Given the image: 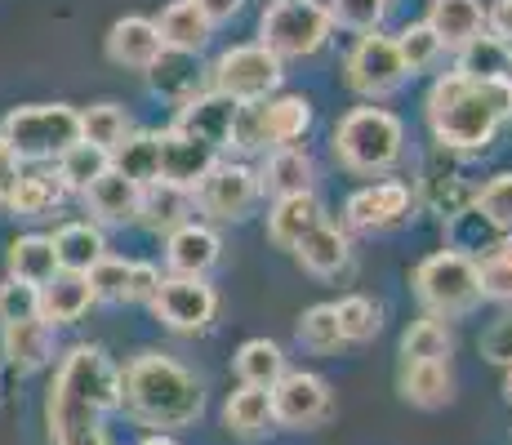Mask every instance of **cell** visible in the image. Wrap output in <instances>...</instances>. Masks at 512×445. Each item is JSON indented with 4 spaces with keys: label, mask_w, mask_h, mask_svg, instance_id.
Instances as JSON below:
<instances>
[{
    "label": "cell",
    "mask_w": 512,
    "mask_h": 445,
    "mask_svg": "<svg viewBox=\"0 0 512 445\" xmlns=\"http://www.w3.org/2000/svg\"><path fill=\"white\" fill-rule=\"evenodd\" d=\"M0 352H5V361L14 365L18 374L45 370V365L54 361V325H45L41 316L0 325Z\"/></svg>",
    "instance_id": "24"
},
{
    "label": "cell",
    "mask_w": 512,
    "mask_h": 445,
    "mask_svg": "<svg viewBox=\"0 0 512 445\" xmlns=\"http://www.w3.org/2000/svg\"><path fill=\"white\" fill-rule=\"evenodd\" d=\"M121 410V365L103 348H72L58 361L54 388H49V441L54 445H81L103 437V419Z\"/></svg>",
    "instance_id": "1"
},
{
    "label": "cell",
    "mask_w": 512,
    "mask_h": 445,
    "mask_svg": "<svg viewBox=\"0 0 512 445\" xmlns=\"http://www.w3.org/2000/svg\"><path fill=\"white\" fill-rule=\"evenodd\" d=\"M81 445H112V441H107V432H103V437H90V441H81Z\"/></svg>",
    "instance_id": "58"
},
{
    "label": "cell",
    "mask_w": 512,
    "mask_h": 445,
    "mask_svg": "<svg viewBox=\"0 0 512 445\" xmlns=\"http://www.w3.org/2000/svg\"><path fill=\"white\" fill-rule=\"evenodd\" d=\"M299 343L312 356H334L343 348V334H339V316H334V303H317L299 316Z\"/></svg>",
    "instance_id": "43"
},
{
    "label": "cell",
    "mask_w": 512,
    "mask_h": 445,
    "mask_svg": "<svg viewBox=\"0 0 512 445\" xmlns=\"http://www.w3.org/2000/svg\"><path fill=\"white\" fill-rule=\"evenodd\" d=\"M486 36H495L499 45L512 49V0H495V5H486Z\"/></svg>",
    "instance_id": "52"
},
{
    "label": "cell",
    "mask_w": 512,
    "mask_h": 445,
    "mask_svg": "<svg viewBox=\"0 0 512 445\" xmlns=\"http://www.w3.org/2000/svg\"><path fill=\"white\" fill-rule=\"evenodd\" d=\"M388 5H392V0H330L326 14H330L334 27H343V32L370 36V32H379V27H383Z\"/></svg>",
    "instance_id": "46"
},
{
    "label": "cell",
    "mask_w": 512,
    "mask_h": 445,
    "mask_svg": "<svg viewBox=\"0 0 512 445\" xmlns=\"http://www.w3.org/2000/svg\"><path fill=\"white\" fill-rule=\"evenodd\" d=\"M504 397H508V405H512V365L504 370Z\"/></svg>",
    "instance_id": "56"
},
{
    "label": "cell",
    "mask_w": 512,
    "mask_h": 445,
    "mask_svg": "<svg viewBox=\"0 0 512 445\" xmlns=\"http://www.w3.org/2000/svg\"><path fill=\"white\" fill-rule=\"evenodd\" d=\"M232 365H236V379H241V388H263V392H272L281 383V374L290 370L285 365V352H281V343H272V339H250V343H241L232 356Z\"/></svg>",
    "instance_id": "34"
},
{
    "label": "cell",
    "mask_w": 512,
    "mask_h": 445,
    "mask_svg": "<svg viewBox=\"0 0 512 445\" xmlns=\"http://www.w3.org/2000/svg\"><path fill=\"white\" fill-rule=\"evenodd\" d=\"M85 210H90V223L98 227H121V223H134V214H139V196L143 187H134L130 178H121L116 170H107L103 178H94L90 187H85Z\"/></svg>",
    "instance_id": "23"
},
{
    "label": "cell",
    "mask_w": 512,
    "mask_h": 445,
    "mask_svg": "<svg viewBox=\"0 0 512 445\" xmlns=\"http://www.w3.org/2000/svg\"><path fill=\"white\" fill-rule=\"evenodd\" d=\"M223 423H228L232 437L241 441H259L263 432H272V392L263 388H236L228 405H223Z\"/></svg>",
    "instance_id": "35"
},
{
    "label": "cell",
    "mask_w": 512,
    "mask_h": 445,
    "mask_svg": "<svg viewBox=\"0 0 512 445\" xmlns=\"http://www.w3.org/2000/svg\"><path fill=\"white\" fill-rule=\"evenodd\" d=\"M334 161L343 165L348 174L374 178L388 174L392 165L406 156V125L401 116H392L388 107H352L348 116H339L334 125Z\"/></svg>",
    "instance_id": "4"
},
{
    "label": "cell",
    "mask_w": 512,
    "mask_h": 445,
    "mask_svg": "<svg viewBox=\"0 0 512 445\" xmlns=\"http://www.w3.org/2000/svg\"><path fill=\"white\" fill-rule=\"evenodd\" d=\"M450 352H455V330L441 316H419L401 334V356L406 361H450Z\"/></svg>",
    "instance_id": "37"
},
{
    "label": "cell",
    "mask_w": 512,
    "mask_h": 445,
    "mask_svg": "<svg viewBox=\"0 0 512 445\" xmlns=\"http://www.w3.org/2000/svg\"><path fill=\"white\" fill-rule=\"evenodd\" d=\"M317 223H326V205H321L317 192L281 196V201H272V210H268V241L277 245V250H294Z\"/></svg>",
    "instance_id": "25"
},
{
    "label": "cell",
    "mask_w": 512,
    "mask_h": 445,
    "mask_svg": "<svg viewBox=\"0 0 512 445\" xmlns=\"http://www.w3.org/2000/svg\"><path fill=\"white\" fill-rule=\"evenodd\" d=\"M508 54H512L508 45H499L495 36H486V32H481L477 41H468V45L455 54V58H459V63H455V72H459V76H468V81H504Z\"/></svg>",
    "instance_id": "40"
},
{
    "label": "cell",
    "mask_w": 512,
    "mask_h": 445,
    "mask_svg": "<svg viewBox=\"0 0 512 445\" xmlns=\"http://www.w3.org/2000/svg\"><path fill=\"white\" fill-rule=\"evenodd\" d=\"M156 32H161L165 49H183V54H201L210 45L214 27L205 23V14L196 9V0H170L156 18Z\"/></svg>",
    "instance_id": "31"
},
{
    "label": "cell",
    "mask_w": 512,
    "mask_h": 445,
    "mask_svg": "<svg viewBox=\"0 0 512 445\" xmlns=\"http://www.w3.org/2000/svg\"><path fill=\"white\" fill-rule=\"evenodd\" d=\"M0 138L9 143V152L18 161L49 165L67 152V147L81 143V112L67 103H27L5 112L0 121Z\"/></svg>",
    "instance_id": "5"
},
{
    "label": "cell",
    "mask_w": 512,
    "mask_h": 445,
    "mask_svg": "<svg viewBox=\"0 0 512 445\" xmlns=\"http://www.w3.org/2000/svg\"><path fill=\"white\" fill-rule=\"evenodd\" d=\"M334 316H339V334L343 343H370L383 325L379 303L366 299V294H348V299L334 303Z\"/></svg>",
    "instance_id": "42"
},
{
    "label": "cell",
    "mask_w": 512,
    "mask_h": 445,
    "mask_svg": "<svg viewBox=\"0 0 512 445\" xmlns=\"http://www.w3.org/2000/svg\"><path fill=\"white\" fill-rule=\"evenodd\" d=\"M481 356H486L490 365H499V370L512 365V312H504L486 334H481Z\"/></svg>",
    "instance_id": "50"
},
{
    "label": "cell",
    "mask_w": 512,
    "mask_h": 445,
    "mask_svg": "<svg viewBox=\"0 0 512 445\" xmlns=\"http://www.w3.org/2000/svg\"><path fill=\"white\" fill-rule=\"evenodd\" d=\"M504 85L512 89V54H508V67H504Z\"/></svg>",
    "instance_id": "57"
},
{
    "label": "cell",
    "mask_w": 512,
    "mask_h": 445,
    "mask_svg": "<svg viewBox=\"0 0 512 445\" xmlns=\"http://www.w3.org/2000/svg\"><path fill=\"white\" fill-rule=\"evenodd\" d=\"M219 259H223L219 232L196 219L165 236V263H170L174 276H210L219 267Z\"/></svg>",
    "instance_id": "17"
},
{
    "label": "cell",
    "mask_w": 512,
    "mask_h": 445,
    "mask_svg": "<svg viewBox=\"0 0 512 445\" xmlns=\"http://www.w3.org/2000/svg\"><path fill=\"white\" fill-rule=\"evenodd\" d=\"M9 276L14 281H23V285H41L49 281V276L58 272V259H54V241L41 232H32V236H18L14 245H9Z\"/></svg>",
    "instance_id": "36"
},
{
    "label": "cell",
    "mask_w": 512,
    "mask_h": 445,
    "mask_svg": "<svg viewBox=\"0 0 512 445\" xmlns=\"http://www.w3.org/2000/svg\"><path fill=\"white\" fill-rule=\"evenodd\" d=\"M330 414H334V392L321 374L285 370L281 383L272 388V423L277 428L308 432V428H321Z\"/></svg>",
    "instance_id": "13"
},
{
    "label": "cell",
    "mask_w": 512,
    "mask_h": 445,
    "mask_svg": "<svg viewBox=\"0 0 512 445\" xmlns=\"http://www.w3.org/2000/svg\"><path fill=\"white\" fill-rule=\"evenodd\" d=\"M196 9L205 14V23L210 27H223V23H232V18L241 14L245 0H196Z\"/></svg>",
    "instance_id": "54"
},
{
    "label": "cell",
    "mask_w": 512,
    "mask_h": 445,
    "mask_svg": "<svg viewBox=\"0 0 512 445\" xmlns=\"http://www.w3.org/2000/svg\"><path fill=\"white\" fill-rule=\"evenodd\" d=\"M54 259H58V272H90V267L107 254V236L98 223H63L54 236Z\"/></svg>",
    "instance_id": "32"
},
{
    "label": "cell",
    "mask_w": 512,
    "mask_h": 445,
    "mask_svg": "<svg viewBox=\"0 0 512 445\" xmlns=\"http://www.w3.org/2000/svg\"><path fill=\"white\" fill-rule=\"evenodd\" d=\"M294 259H299L303 272L321 276V281H326V276H339L343 267H348V259H352L348 232H343V227H334L330 219L317 223L299 245H294Z\"/></svg>",
    "instance_id": "27"
},
{
    "label": "cell",
    "mask_w": 512,
    "mask_h": 445,
    "mask_svg": "<svg viewBox=\"0 0 512 445\" xmlns=\"http://www.w3.org/2000/svg\"><path fill=\"white\" fill-rule=\"evenodd\" d=\"M410 285H415V299L423 303V316H441V321L464 316L481 303L477 263L464 259V254H455V250L428 254V259L415 267Z\"/></svg>",
    "instance_id": "7"
},
{
    "label": "cell",
    "mask_w": 512,
    "mask_h": 445,
    "mask_svg": "<svg viewBox=\"0 0 512 445\" xmlns=\"http://www.w3.org/2000/svg\"><path fill=\"white\" fill-rule=\"evenodd\" d=\"M107 170H112V156H107L103 147H94V143L67 147V152L54 161V174H58V183H63L67 192H85V187H90L94 178H103Z\"/></svg>",
    "instance_id": "38"
},
{
    "label": "cell",
    "mask_w": 512,
    "mask_h": 445,
    "mask_svg": "<svg viewBox=\"0 0 512 445\" xmlns=\"http://www.w3.org/2000/svg\"><path fill=\"white\" fill-rule=\"evenodd\" d=\"M63 196H67V187L58 183L54 170H23V178L9 192L5 210L14 219H45V214H54L63 205Z\"/></svg>",
    "instance_id": "33"
},
{
    "label": "cell",
    "mask_w": 512,
    "mask_h": 445,
    "mask_svg": "<svg viewBox=\"0 0 512 445\" xmlns=\"http://www.w3.org/2000/svg\"><path fill=\"white\" fill-rule=\"evenodd\" d=\"M85 276H90V290H94L98 303H125V281H130V263L125 259L103 254Z\"/></svg>",
    "instance_id": "47"
},
{
    "label": "cell",
    "mask_w": 512,
    "mask_h": 445,
    "mask_svg": "<svg viewBox=\"0 0 512 445\" xmlns=\"http://www.w3.org/2000/svg\"><path fill=\"white\" fill-rule=\"evenodd\" d=\"M312 130V98L308 94H272L263 103L245 107L236 125L232 147L259 152V147H299V138Z\"/></svg>",
    "instance_id": "9"
},
{
    "label": "cell",
    "mask_w": 512,
    "mask_h": 445,
    "mask_svg": "<svg viewBox=\"0 0 512 445\" xmlns=\"http://www.w3.org/2000/svg\"><path fill=\"white\" fill-rule=\"evenodd\" d=\"M259 201V170L245 161H219L192 187V205L214 223H241Z\"/></svg>",
    "instance_id": "11"
},
{
    "label": "cell",
    "mask_w": 512,
    "mask_h": 445,
    "mask_svg": "<svg viewBox=\"0 0 512 445\" xmlns=\"http://www.w3.org/2000/svg\"><path fill=\"white\" fill-rule=\"evenodd\" d=\"M428 32L441 41V49H464L486 32V5L481 0H432L428 5Z\"/></svg>",
    "instance_id": "22"
},
{
    "label": "cell",
    "mask_w": 512,
    "mask_h": 445,
    "mask_svg": "<svg viewBox=\"0 0 512 445\" xmlns=\"http://www.w3.org/2000/svg\"><path fill=\"white\" fill-rule=\"evenodd\" d=\"M397 54H401V67H406V76H415V72H428V67H437V58L446 54L441 49V41L428 32V23H406L397 36Z\"/></svg>",
    "instance_id": "44"
},
{
    "label": "cell",
    "mask_w": 512,
    "mask_h": 445,
    "mask_svg": "<svg viewBox=\"0 0 512 445\" xmlns=\"http://www.w3.org/2000/svg\"><path fill=\"white\" fill-rule=\"evenodd\" d=\"M152 312L165 330L201 334L219 316V290L205 276H161V290L152 299Z\"/></svg>",
    "instance_id": "12"
},
{
    "label": "cell",
    "mask_w": 512,
    "mask_h": 445,
    "mask_svg": "<svg viewBox=\"0 0 512 445\" xmlns=\"http://www.w3.org/2000/svg\"><path fill=\"white\" fill-rule=\"evenodd\" d=\"M192 214H196L192 192L170 187V183H152V187H143L134 223H143L147 232H156V236H170V232H179L183 223H192Z\"/></svg>",
    "instance_id": "28"
},
{
    "label": "cell",
    "mask_w": 512,
    "mask_h": 445,
    "mask_svg": "<svg viewBox=\"0 0 512 445\" xmlns=\"http://www.w3.org/2000/svg\"><path fill=\"white\" fill-rule=\"evenodd\" d=\"M147 85H152L156 98H170V103H187L192 94H201V58L196 54H183V49H161L152 67H147Z\"/></svg>",
    "instance_id": "26"
},
{
    "label": "cell",
    "mask_w": 512,
    "mask_h": 445,
    "mask_svg": "<svg viewBox=\"0 0 512 445\" xmlns=\"http://www.w3.org/2000/svg\"><path fill=\"white\" fill-rule=\"evenodd\" d=\"M107 156H112V170L121 178H130L134 187L161 183V138L152 130H130Z\"/></svg>",
    "instance_id": "29"
},
{
    "label": "cell",
    "mask_w": 512,
    "mask_h": 445,
    "mask_svg": "<svg viewBox=\"0 0 512 445\" xmlns=\"http://www.w3.org/2000/svg\"><path fill=\"white\" fill-rule=\"evenodd\" d=\"M130 130L134 125L121 103H94L81 112V143H94V147H103V152H112Z\"/></svg>",
    "instance_id": "41"
},
{
    "label": "cell",
    "mask_w": 512,
    "mask_h": 445,
    "mask_svg": "<svg viewBox=\"0 0 512 445\" xmlns=\"http://www.w3.org/2000/svg\"><path fill=\"white\" fill-rule=\"evenodd\" d=\"M423 116L441 152H486L499 125L512 121V89L504 81H468L459 72H446L432 81Z\"/></svg>",
    "instance_id": "2"
},
{
    "label": "cell",
    "mask_w": 512,
    "mask_h": 445,
    "mask_svg": "<svg viewBox=\"0 0 512 445\" xmlns=\"http://www.w3.org/2000/svg\"><path fill=\"white\" fill-rule=\"evenodd\" d=\"M241 112H245V107L236 103V98H228V94H219V89L205 85L201 94H192L187 103H179L170 130L196 138V143L214 147V152H228L232 138H236V125H241Z\"/></svg>",
    "instance_id": "14"
},
{
    "label": "cell",
    "mask_w": 512,
    "mask_h": 445,
    "mask_svg": "<svg viewBox=\"0 0 512 445\" xmlns=\"http://www.w3.org/2000/svg\"><path fill=\"white\" fill-rule=\"evenodd\" d=\"M477 285H481V299H495V303H512V259H486L477 263Z\"/></svg>",
    "instance_id": "49"
},
{
    "label": "cell",
    "mask_w": 512,
    "mask_h": 445,
    "mask_svg": "<svg viewBox=\"0 0 512 445\" xmlns=\"http://www.w3.org/2000/svg\"><path fill=\"white\" fill-rule=\"evenodd\" d=\"M94 303L98 299L90 290V276H81V272H54L41 290H36V316H41L45 325H54V330L81 321Z\"/></svg>",
    "instance_id": "19"
},
{
    "label": "cell",
    "mask_w": 512,
    "mask_h": 445,
    "mask_svg": "<svg viewBox=\"0 0 512 445\" xmlns=\"http://www.w3.org/2000/svg\"><path fill=\"white\" fill-rule=\"evenodd\" d=\"M205 81H210V89H219V94L236 98L241 107H254V103H263V98H272L281 89L285 63L277 54H268L259 41L232 45L214 58V67L205 72Z\"/></svg>",
    "instance_id": "8"
},
{
    "label": "cell",
    "mask_w": 512,
    "mask_h": 445,
    "mask_svg": "<svg viewBox=\"0 0 512 445\" xmlns=\"http://www.w3.org/2000/svg\"><path fill=\"white\" fill-rule=\"evenodd\" d=\"M312 183H317V165L303 147H272L259 165V192H268L272 201L312 192Z\"/></svg>",
    "instance_id": "21"
},
{
    "label": "cell",
    "mask_w": 512,
    "mask_h": 445,
    "mask_svg": "<svg viewBox=\"0 0 512 445\" xmlns=\"http://www.w3.org/2000/svg\"><path fill=\"white\" fill-rule=\"evenodd\" d=\"M401 397L419 410H441L455 397L450 361H406L401 365Z\"/></svg>",
    "instance_id": "30"
},
{
    "label": "cell",
    "mask_w": 512,
    "mask_h": 445,
    "mask_svg": "<svg viewBox=\"0 0 512 445\" xmlns=\"http://www.w3.org/2000/svg\"><path fill=\"white\" fill-rule=\"evenodd\" d=\"M406 81L410 76H406V67H401L397 41L383 32L361 36V41L348 49V58H343V85L357 98H366V103H379V98L397 94Z\"/></svg>",
    "instance_id": "10"
},
{
    "label": "cell",
    "mask_w": 512,
    "mask_h": 445,
    "mask_svg": "<svg viewBox=\"0 0 512 445\" xmlns=\"http://www.w3.org/2000/svg\"><path fill=\"white\" fill-rule=\"evenodd\" d=\"M410 210H415V192L406 183H370L348 196L343 223L352 232H392L410 219Z\"/></svg>",
    "instance_id": "16"
},
{
    "label": "cell",
    "mask_w": 512,
    "mask_h": 445,
    "mask_svg": "<svg viewBox=\"0 0 512 445\" xmlns=\"http://www.w3.org/2000/svg\"><path fill=\"white\" fill-rule=\"evenodd\" d=\"M330 14L321 0H272L259 18V45L268 54L285 58H312L330 45Z\"/></svg>",
    "instance_id": "6"
},
{
    "label": "cell",
    "mask_w": 512,
    "mask_h": 445,
    "mask_svg": "<svg viewBox=\"0 0 512 445\" xmlns=\"http://www.w3.org/2000/svg\"><path fill=\"white\" fill-rule=\"evenodd\" d=\"M472 210H477L481 219L495 227L499 236H508L512 232V170L486 178V183L477 187V201H472Z\"/></svg>",
    "instance_id": "45"
},
{
    "label": "cell",
    "mask_w": 512,
    "mask_h": 445,
    "mask_svg": "<svg viewBox=\"0 0 512 445\" xmlns=\"http://www.w3.org/2000/svg\"><path fill=\"white\" fill-rule=\"evenodd\" d=\"M156 290H161V267H156V263H130V281H125V303H147V308H152Z\"/></svg>",
    "instance_id": "51"
},
{
    "label": "cell",
    "mask_w": 512,
    "mask_h": 445,
    "mask_svg": "<svg viewBox=\"0 0 512 445\" xmlns=\"http://www.w3.org/2000/svg\"><path fill=\"white\" fill-rule=\"evenodd\" d=\"M161 32H156L152 18L143 14H125L107 27V58L116 67H130V72H147V67L161 58Z\"/></svg>",
    "instance_id": "18"
},
{
    "label": "cell",
    "mask_w": 512,
    "mask_h": 445,
    "mask_svg": "<svg viewBox=\"0 0 512 445\" xmlns=\"http://www.w3.org/2000/svg\"><path fill=\"white\" fill-rule=\"evenodd\" d=\"M139 445H179V441H174V437H165V432H152V437H143Z\"/></svg>",
    "instance_id": "55"
},
{
    "label": "cell",
    "mask_w": 512,
    "mask_h": 445,
    "mask_svg": "<svg viewBox=\"0 0 512 445\" xmlns=\"http://www.w3.org/2000/svg\"><path fill=\"white\" fill-rule=\"evenodd\" d=\"M18 178H23V161H18V156L9 152V143L0 138V205L9 201V192H14Z\"/></svg>",
    "instance_id": "53"
},
{
    "label": "cell",
    "mask_w": 512,
    "mask_h": 445,
    "mask_svg": "<svg viewBox=\"0 0 512 445\" xmlns=\"http://www.w3.org/2000/svg\"><path fill=\"white\" fill-rule=\"evenodd\" d=\"M446 241H450L446 250H455V254H464V259H472V263H481V259H486V254L499 245V232L468 205L464 214L446 219Z\"/></svg>",
    "instance_id": "39"
},
{
    "label": "cell",
    "mask_w": 512,
    "mask_h": 445,
    "mask_svg": "<svg viewBox=\"0 0 512 445\" xmlns=\"http://www.w3.org/2000/svg\"><path fill=\"white\" fill-rule=\"evenodd\" d=\"M121 405L143 423L170 437L205 414V383L165 352H139L121 370Z\"/></svg>",
    "instance_id": "3"
},
{
    "label": "cell",
    "mask_w": 512,
    "mask_h": 445,
    "mask_svg": "<svg viewBox=\"0 0 512 445\" xmlns=\"http://www.w3.org/2000/svg\"><path fill=\"white\" fill-rule=\"evenodd\" d=\"M156 138H161V183H170V187L192 192V187L219 165V152H214V147L196 143V138H187L179 130H165Z\"/></svg>",
    "instance_id": "20"
},
{
    "label": "cell",
    "mask_w": 512,
    "mask_h": 445,
    "mask_svg": "<svg viewBox=\"0 0 512 445\" xmlns=\"http://www.w3.org/2000/svg\"><path fill=\"white\" fill-rule=\"evenodd\" d=\"M415 201H423L432 214H441V219H455V214H464L468 205L477 201V187L468 183L459 156L455 152H441V147H437V152L423 161V170H419Z\"/></svg>",
    "instance_id": "15"
},
{
    "label": "cell",
    "mask_w": 512,
    "mask_h": 445,
    "mask_svg": "<svg viewBox=\"0 0 512 445\" xmlns=\"http://www.w3.org/2000/svg\"><path fill=\"white\" fill-rule=\"evenodd\" d=\"M36 316V285H23L14 276L0 281V325H14V321H32Z\"/></svg>",
    "instance_id": "48"
}]
</instances>
